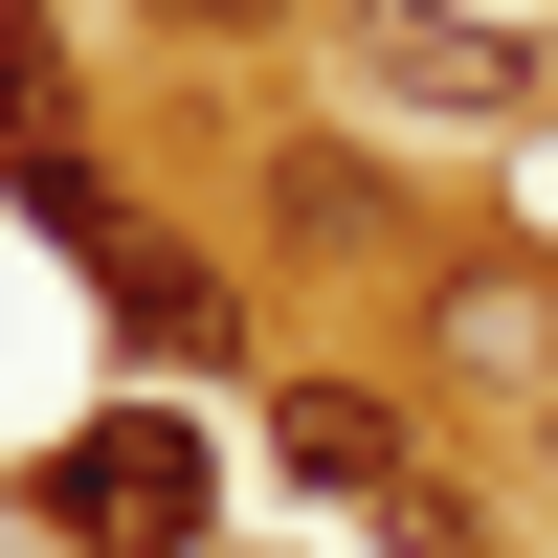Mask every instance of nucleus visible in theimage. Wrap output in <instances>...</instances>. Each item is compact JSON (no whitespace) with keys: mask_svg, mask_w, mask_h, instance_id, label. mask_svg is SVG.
I'll return each mask as SVG.
<instances>
[{"mask_svg":"<svg viewBox=\"0 0 558 558\" xmlns=\"http://www.w3.org/2000/svg\"><path fill=\"white\" fill-rule=\"evenodd\" d=\"M536 470H558V402H536Z\"/></svg>","mask_w":558,"mask_h":558,"instance_id":"0eeeda50","label":"nucleus"},{"mask_svg":"<svg viewBox=\"0 0 558 558\" xmlns=\"http://www.w3.org/2000/svg\"><path fill=\"white\" fill-rule=\"evenodd\" d=\"M268 246H402V202L357 157H268Z\"/></svg>","mask_w":558,"mask_h":558,"instance_id":"39448f33","label":"nucleus"},{"mask_svg":"<svg viewBox=\"0 0 558 558\" xmlns=\"http://www.w3.org/2000/svg\"><path fill=\"white\" fill-rule=\"evenodd\" d=\"M447 357L558 402V268H536V246H470V268H447Z\"/></svg>","mask_w":558,"mask_h":558,"instance_id":"7ed1b4c3","label":"nucleus"},{"mask_svg":"<svg viewBox=\"0 0 558 558\" xmlns=\"http://www.w3.org/2000/svg\"><path fill=\"white\" fill-rule=\"evenodd\" d=\"M157 23H202V45H246V23H268V0H157Z\"/></svg>","mask_w":558,"mask_h":558,"instance_id":"423d86ee","label":"nucleus"},{"mask_svg":"<svg viewBox=\"0 0 558 558\" xmlns=\"http://www.w3.org/2000/svg\"><path fill=\"white\" fill-rule=\"evenodd\" d=\"M268 470H291V492H336V514H402V492H425L380 380H291V402H268Z\"/></svg>","mask_w":558,"mask_h":558,"instance_id":"f03ea898","label":"nucleus"},{"mask_svg":"<svg viewBox=\"0 0 558 558\" xmlns=\"http://www.w3.org/2000/svg\"><path fill=\"white\" fill-rule=\"evenodd\" d=\"M112 336H134V357H223L246 313H223V268H179V246H134V268H112Z\"/></svg>","mask_w":558,"mask_h":558,"instance_id":"20e7f679","label":"nucleus"},{"mask_svg":"<svg viewBox=\"0 0 558 558\" xmlns=\"http://www.w3.org/2000/svg\"><path fill=\"white\" fill-rule=\"evenodd\" d=\"M202 425H179V402H112V425H89L68 447V470H45V514H68L89 558H179V536H202Z\"/></svg>","mask_w":558,"mask_h":558,"instance_id":"f257e3e1","label":"nucleus"}]
</instances>
